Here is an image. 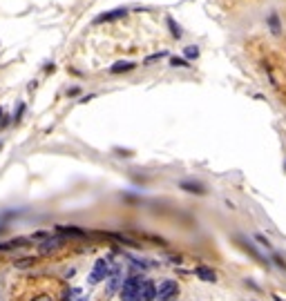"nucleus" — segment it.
<instances>
[{"label": "nucleus", "mask_w": 286, "mask_h": 301, "mask_svg": "<svg viewBox=\"0 0 286 301\" xmlns=\"http://www.w3.org/2000/svg\"><path fill=\"white\" fill-rule=\"evenodd\" d=\"M266 25H268V29H270V34L273 36H282V23H279V16L275 12L266 18Z\"/></svg>", "instance_id": "obj_7"}, {"label": "nucleus", "mask_w": 286, "mask_h": 301, "mask_svg": "<svg viewBox=\"0 0 286 301\" xmlns=\"http://www.w3.org/2000/svg\"><path fill=\"white\" fill-rule=\"evenodd\" d=\"M152 299H157V288H154V283L150 279H143L141 290H139V301H152Z\"/></svg>", "instance_id": "obj_5"}, {"label": "nucleus", "mask_w": 286, "mask_h": 301, "mask_svg": "<svg viewBox=\"0 0 286 301\" xmlns=\"http://www.w3.org/2000/svg\"><path fill=\"white\" fill-rule=\"evenodd\" d=\"M197 272V277L201 279V281H208V283H212V281H217V274H215V270H210V268H206V266H199L195 270Z\"/></svg>", "instance_id": "obj_9"}, {"label": "nucleus", "mask_w": 286, "mask_h": 301, "mask_svg": "<svg viewBox=\"0 0 286 301\" xmlns=\"http://www.w3.org/2000/svg\"><path fill=\"white\" fill-rule=\"evenodd\" d=\"M143 279L141 277H130L121 288V299L123 301H139V290H141Z\"/></svg>", "instance_id": "obj_1"}, {"label": "nucleus", "mask_w": 286, "mask_h": 301, "mask_svg": "<svg viewBox=\"0 0 286 301\" xmlns=\"http://www.w3.org/2000/svg\"><path fill=\"white\" fill-rule=\"evenodd\" d=\"M107 272H110V263H107L105 259H98L94 263V270H92V274H90V283L103 281V279L107 277Z\"/></svg>", "instance_id": "obj_3"}, {"label": "nucleus", "mask_w": 286, "mask_h": 301, "mask_svg": "<svg viewBox=\"0 0 286 301\" xmlns=\"http://www.w3.org/2000/svg\"><path fill=\"white\" fill-rule=\"evenodd\" d=\"M170 65H173V67H188V60L177 58V56H173V58H170Z\"/></svg>", "instance_id": "obj_14"}, {"label": "nucleus", "mask_w": 286, "mask_h": 301, "mask_svg": "<svg viewBox=\"0 0 286 301\" xmlns=\"http://www.w3.org/2000/svg\"><path fill=\"white\" fill-rule=\"evenodd\" d=\"M168 27H170V32H173V38H181V36H184L181 34V27L175 23V18H168Z\"/></svg>", "instance_id": "obj_12"}, {"label": "nucleus", "mask_w": 286, "mask_h": 301, "mask_svg": "<svg viewBox=\"0 0 286 301\" xmlns=\"http://www.w3.org/2000/svg\"><path fill=\"white\" fill-rule=\"evenodd\" d=\"M123 16H128V9L119 7V9H110V12H103L101 16H96V18H94V23H96V25H101V23H110V20H119V18H123Z\"/></svg>", "instance_id": "obj_4"}, {"label": "nucleus", "mask_w": 286, "mask_h": 301, "mask_svg": "<svg viewBox=\"0 0 286 301\" xmlns=\"http://www.w3.org/2000/svg\"><path fill=\"white\" fill-rule=\"evenodd\" d=\"M34 263H36L34 257H25V259H18L14 266H16V268H29V266H34Z\"/></svg>", "instance_id": "obj_13"}, {"label": "nucleus", "mask_w": 286, "mask_h": 301, "mask_svg": "<svg viewBox=\"0 0 286 301\" xmlns=\"http://www.w3.org/2000/svg\"><path fill=\"white\" fill-rule=\"evenodd\" d=\"M34 301H51L47 294H40V297H34Z\"/></svg>", "instance_id": "obj_18"}, {"label": "nucleus", "mask_w": 286, "mask_h": 301, "mask_svg": "<svg viewBox=\"0 0 286 301\" xmlns=\"http://www.w3.org/2000/svg\"><path fill=\"white\" fill-rule=\"evenodd\" d=\"M165 51H159V54H154V56H148V58H145V63H152V60H161V58H165Z\"/></svg>", "instance_id": "obj_15"}, {"label": "nucleus", "mask_w": 286, "mask_h": 301, "mask_svg": "<svg viewBox=\"0 0 286 301\" xmlns=\"http://www.w3.org/2000/svg\"><path fill=\"white\" fill-rule=\"evenodd\" d=\"M184 56H186V60H197L199 58V47H197V45H190V47L184 49Z\"/></svg>", "instance_id": "obj_11"}, {"label": "nucleus", "mask_w": 286, "mask_h": 301, "mask_svg": "<svg viewBox=\"0 0 286 301\" xmlns=\"http://www.w3.org/2000/svg\"><path fill=\"white\" fill-rule=\"evenodd\" d=\"M181 190L192 192V194H206V188L201 183H190V181H181Z\"/></svg>", "instance_id": "obj_10"}, {"label": "nucleus", "mask_w": 286, "mask_h": 301, "mask_svg": "<svg viewBox=\"0 0 286 301\" xmlns=\"http://www.w3.org/2000/svg\"><path fill=\"white\" fill-rule=\"evenodd\" d=\"M177 294H179V283L170 281V279H165V281L159 285V290H157V299L159 301H170V299H175Z\"/></svg>", "instance_id": "obj_2"}, {"label": "nucleus", "mask_w": 286, "mask_h": 301, "mask_svg": "<svg viewBox=\"0 0 286 301\" xmlns=\"http://www.w3.org/2000/svg\"><path fill=\"white\" fill-rule=\"evenodd\" d=\"M275 261H277V266H279V268H284V270H286V263H284V259H282V257H277V254H275Z\"/></svg>", "instance_id": "obj_17"}, {"label": "nucleus", "mask_w": 286, "mask_h": 301, "mask_svg": "<svg viewBox=\"0 0 286 301\" xmlns=\"http://www.w3.org/2000/svg\"><path fill=\"white\" fill-rule=\"evenodd\" d=\"M0 147H3V145H0Z\"/></svg>", "instance_id": "obj_19"}, {"label": "nucleus", "mask_w": 286, "mask_h": 301, "mask_svg": "<svg viewBox=\"0 0 286 301\" xmlns=\"http://www.w3.org/2000/svg\"><path fill=\"white\" fill-rule=\"evenodd\" d=\"M137 63H132V60H119V63H114L110 67V74H123V71H132Z\"/></svg>", "instance_id": "obj_6"}, {"label": "nucleus", "mask_w": 286, "mask_h": 301, "mask_svg": "<svg viewBox=\"0 0 286 301\" xmlns=\"http://www.w3.org/2000/svg\"><path fill=\"white\" fill-rule=\"evenodd\" d=\"M61 246H63V239H59V237L47 239L45 243H40V252H43V254H49V252H54L56 248H61Z\"/></svg>", "instance_id": "obj_8"}, {"label": "nucleus", "mask_w": 286, "mask_h": 301, "mask_svg": "<svg viewBox=\"0 0 286 301\" xmlns=\"http://www.w3.org/2000/svg\"><path fill=\"white\" fill-rule=\"evenodd\" d=\"M255 239H257V241H259V243H262V246H266V248H270V243H268V239H266V237H262V235H257V237H255Z\"/></svg>", "instance_id": "obj_16"}]
</instances>
